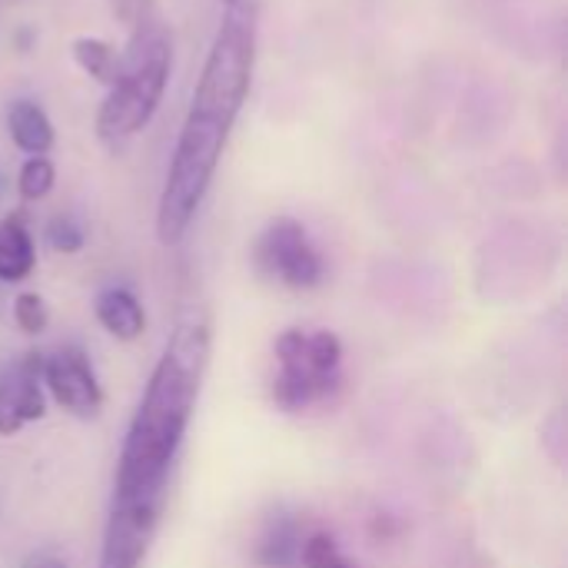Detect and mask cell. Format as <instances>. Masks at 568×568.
<instances>
[{"instance_id":"cell-1","label":"cell","mask_w":568,"mask_h":568,"mask_svg":"<svg viewBox=\"0 0 568 568\" xmlns=\"http://www.w3.org/2000/svg\"><path fill=\"white\" fill-rule=\"evenodd\" d=\"M206 356L210 323L200 310H190L180 316L166 353L146 383L143 403L133 413L120 453L100 568H140L146 559V549L163 519L170 469L196 409Z\"/></svg>"},{"instance_id":"cell-2","label":"cell","mask_w":568,"mask_h":568,"mask_svg":"<svg viewBox=\"0 0 568 568\" xmlns=\"http://www.w3.org/2000/svg\"><path fill=\"white\" fill-rule=\"evenodd\" d=\"M256 67V3L240 0L226 7V17L206 53L200 83L193 90L166 183L156 203V236L173 246L190 230L196 210L206 200L220 156L230 143L236 116L250 97Z\"/></svg>"},{"instance_id":"cell-3","label":"cell","mask_w":568,"mask_h":568,"mask_svg":"<svg viewBox=\"0 0 568 568\" xmlns=\"http://www.w3.org/2000/svg\"><path fill=\"white\" fill-rule=\"evenodd\" d=\"M173 67V43L156 3L130 20V40L120 53L116 83L97 113V133L103 143H123L136 136L156 113Z\"/></svg>"},{"instance_id":"cell-4","label":"cell","mask_w":568,"mask_h":568,"mask_svg":"<svg viewBox=\"0 0 568 568\" xmlns=\"http://www.w3.org/2000/svg\"><path fill=\"white\" fill-rule=\"evenodd\" d=\"M276 363L280 373L273 376V403L286 413H300L339 389L343 343L329 329H286L276 339Z\"/></svg>"},{"instance_id":"cell-5","label":"cell","mask_w":568,"mask_h":568,"mask_svg":"<svg viewBox=\"0 0 568 568\" xmlns=\"http://www.w3.org/2000/svg\"><path fill=\"white\" fill-rule=\"evenodd\" d=\"M256 270L290 290H313L323 283V256L313 246L310 233L303 223L293 216H276L256 240L253 250Z\"/></svg>"},{"instance_id":"cell-6","label":"cell","mask_w":568,"mask_h":568,"mask_svg":"<svg viewBox=\"0 0 568 568\" xmlns=\"http://www.w3.org/2000/svg\"><path fill=\"white\" fill-rule=\"evenodd\" d=\"M40 379L50 389V396L77 419H90L97 416L103 393L97 383V373L87 359V353L80 346H60L53 356L43 359L40 366Z\"/></svg>"},{"instance_id":"cell-7","label":"cell","mask_w":568,"mask_h":568,"mask_svg":"<svg viewBox=\"0 0 568 568\" xmlns=\"http://www.w3.org/2000/svg\"><path fill=\"white\" fill-rule=\"evenodd\" d=\"M43 359L27 353L7 366H0V436L20 433L27 423L43 416Z\"/></svg>"},{"instance_id":"cell-8","label":"cell","mask_w":568,"mask_h":568,"mask_svg":"<svg viewBox=\"0 0 568 568\" xmlns=\"http://www.w3.org/2000/svg\"><path fill=\"white\" fill-rule=\"evenodd\" d=\"M303 526L280 513L266 523V529L256 539V552L253 559L263 568H296L300 566V549H303Z\"/></svg>"},{"instance_id":"cell-9","label":"cell","mask_w":568,"mask_h":568,"mask_svg":"<svg viewBox=\"0 0 568 568\" xmlns=\"http://www.w3.org/2000/svg\"><path fill=\"white\" fill-rule=\"evenodd\" d=\"M97 320L110 336H116L123 343L136 339L143 333V326H146L140 300L123 286H110V290H103L97 296Z\"/></svg>"},{"instance_id":"cell-10","label":"cell","mask_w":568,"mask_h":568,"mask_svg":"<svg viewBox=\"0 0 568 568\" xmlns=\"http://www.w3.org/2000/svg\"><path fill=\"white\" fill-rule=\"evenodd\" d=\"M10 140L27 156H47L53 146V123L33 100H17L7 113Z\"/></svg>"},{"instance_id":"cell-11","label":"cell","mask_w":568,"mask_h":568,"mask_svg":"<svg viewBox=\"0 0 568 568\" xmlns=\"http://www.w3.org/2000/svg\"><path fill=\"white\" fill-rule=\"evenodd\" d=\"M37 253L23 216L0 220V283H20L33 273Z\"/></svg>"},{"instance_id":"cell-12","label":"cell","mask_w":568,"mask_h":568,"mask_svg":"<svg viewBox=\"0 0 568 568\" xmlns=\"http://www.w3.org/2000/svg\"><path fill=\"white\" fill-rule=\"evenodd\" d=\"M73 60L83 73H90L97 83L113 87L116 83V70H120V53L100 40V37H77L73 40Z\"/></svg>"},{"instance_id":"cell-13","label":"cell","mask_w":568,"mask_h":568,"mask_svg":"<svg viewBox=\"0 0 568 568\" xmlns=\"http://www.w3.org/2000/svg\"><path fill=\"white\" fill-rule=\"evenodd\" d=\"M300 566L303 568H359L329 532H310L300 549Z\"/></svg>"},{"instance_id":"cell-14","label":"cell","mask_w":568,"mask_h":568,"mask_svg":"<svg viewBox=\"0 0 568 568\" xmlns=\"http://www.w3.org/2000/svg\"><path fill=\"white\" fill-rule=\"evenodd\" d=\"M53 180H57V173L47 156H27V163L17 173V193L30 203L43 200L53 190Z\"/></svg>"},{"instance_id":"cell-15","label":"cell","mask_w":568,"mask_h":568,"mask_svg":"<svg viewBox=\"0 0 568 568\" xmlns=\"http://www.w3.org/2000/svg\"><path fill=\"white\" fill-rule=\"evenodd\" d=\"M13 320H17V326L23 329V333H43L47 329V303L37 296V293H20L17 300H13Z\"/></svg>"},{"instance_id":"cell-16","label":"cell","mask_w":568,"mask_h":568,"mask_svg":"<svg viewBox=\"0 0 568 568\" xmlns=\"http://www.w3.org/2000/svg\"><path fill=\"white\" fill-rule=\"evenodd\" d=\"M47 240H50V246H53L57 253H77V250L83 246V230L77 226V220L57 216V220H50V226H47Z\"/></svg>"},{"instance_id":"cell-17","label":"cell","mask_w":568,"mask_h":568,"mask_svg":"<svg viewBox=\"0 0 568 568\" xmlns=\"http://www.w3.org/2000/svg\"><path fill=\"white\" fill-rule=\"evenodd\" d=\"M23 568H67L63 559H57L53 552H30L23 559Z\"/></svg>"},{"instance_id":"cell-18","label":"cell","mask_w":568,"mask_h":568,"mask_svg":"<svg viewBox=\"0 0 568 568\" xmlns=\"http://www.w3.org/2000/svg\"><path fill=\"white\" fill-rule=\"evenodd\" d=\"M220 3H226V7H233V3H240V0H220Z\"/></svg>"}]
</instances>
